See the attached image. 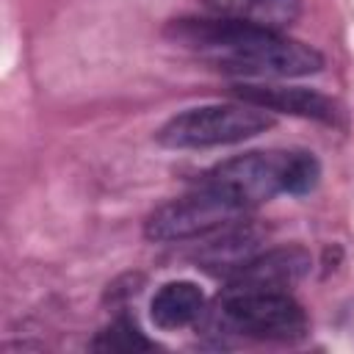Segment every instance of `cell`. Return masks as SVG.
<instances>
[{
	"label": "cell",
	"instance_id": "1",
	"mask_svg": "<svg viewBox=\"0 0 354 354\" xmlns=\"http://www.w3.org/2000/svg\"><path fill=\"white\" fill-rule=\"evenodd\" d=\"M166 33L202 61L230 75L249 77H301L324 66L310 44L282 36L279 30L235 19H174Z\"/></svg>",
	"mask_w": 354,
	"mask_h": 354
},
{
	"label": "cell",
	"instance_id": "2",
	"mask_svg": "<svg viewBox=\"0 0 354 354\" xmlns=\"http://www.w3.org/2000/svg\"><path fill=\"white\" fill-rule=\"evenodd\" d=\"M268 127H274L271 111L241 100L224 105H202L177 113L160 127L158 141L171 149H205L254 138Z\"/></svg>",
	"mask_w": 354,
	"mask_h": 354
},
{
	"label": "cell",
	"instance_id": "3",
	"mask_svg": "<svg viewBox=\"0 0 354 354\" xmlns=\"http://www.w3.org/2000/svg\"><path fill=\"white\" fill-rule=\"evenodd\" d=\"M221 321L241 335L260 340H296L307 329L304 310L285 290H224L218 296Z\"/></svg>",
	"mask_w": 354,
	"mask_h": 354
},
{
	"label": "cell",
	"instance_id": "4",
	"mask_svg": "<svg viewBox=\"0 0 354 354\" xmlns=\"http://www.w3.org/2000/svg\"><path fill=\"white\" fill-rule=\"evenodd\" d=\"M243 213L246 210L230 202L227 196L216 194L207 185H199L194 194L160 205L147 218L144 232L149 241H188L216 230H227Z\"/></svg>",
	"mask_w": 354,
	"mask_h": 354
},
{
	"label": "cell",
	"instance_id": "5",
	"mask_svg": "<svg viewBox=\"0 0 354 354\" xmlns=\"http://www.w3.org/2000/svg\"><path fill=\"white\" fill-rule=\"evenodd\" d=\"M290 152H246L238 158H230L210 169L205 174L207 188L227 196L238 207L249 210L260 202H268L279 191H285V174H288Z\"/></svg>",
	"mask_w": 354,
	"mask_h": 354
},
{
	"label": "cell",
	"instance_id": "6",
	"mask_svg": "<svg viewBox=\"0 0 354 354\" xmlns=\"http://www.w3.org/2000/svg\"><path fill=\"white\" fill-rule=\"evenodd\" d=\"M310 271V254L301 246L257 252L227 277L230 290H285Z\"/></svg>",
	"mask_w": 354,
	"mask_h": 354
},
{
	"label": "cell",
	"instance_id": "7",
	"mask_svg": "<svg viewBox=\"0 0 354 354\" xmlns=\"http://www.w3.org/2000/svg\"><path fill=\"white\" fill-rule=\"evenodd\" d=\"M235 97L252 105H260L266 111H279V113H293V116H304V119H318V122H335L337 119V105L313 91V88H301V86H235Z\"/></svg>",
	"mask_w": 354,
	"mask_h": 354
},
{
	"label": "cell",
	"instance_id": "8",
	"mask_svg": "<svg viewBox=\"0 0 354 354\" xmlns=\"http://www.w3.org/2000/svg\"><path fill=\"white\" fill-rule=\"evenodd\" d=\"M205 6L224 19L268 30H282L301 14V0H205Z\"/></svg>",
	"mask_w": 354,
	"mask_h": 354
},
{
	"label": "cell",
	"instance_id": "9",
	"mask_svg": "<svg viewBox=\"0 0 354 354\" xmlns=\"http://www.w3.org/2000/svg\"><path fill=\"white\" fill-rule=\"evenodd\" d=\"M152 321L160 329H180L188 326L191 321H196L205 310V296L199 290V285L188 282V279H177V282H166L155 299H152Z\"/></svg>",
	"mask_w": 354,
	"mask_h": 354
},
{
	"label": "cell",
	"instance_id": "10",
	"mask_svg": "<svg viewBox=\"0 0 354 354\" xmlns=\"http://www.w3.org/2000/svg\"><path fill=\"white\" fill-rule=\"evenodd\" d=\"M257 243H260V238L246 227H241V230H230L227 227V232L221 235V241H216V243H210L202 254H199V263H202V268H207V271H213V274H224V277H230L232 271H238L246 260H252L254 254H257Z\"/></svg>",
	"mask_w": 354,
	"mask_h": 354
},
{
	"label": "cell",
	"instance_id": "11",
	"mask_svg": "<svg viewBox=\"0 0 354 354\" xmlns=\"http://www.w3.org/2000/svg\"><path fill=\"white\" fill-rule=\"evenodd\" d=\"M91 346L97 351H147V348H152V343L130 321H113L108 329H102L97 335V340Z\"/></svg>",
	"mask_w": 354,
	"mask_h": 354
},
{
	"label": "cell",
	"instance_id": "12",
	"mask_svg": "<svg viewBox=\"0 0 354 354\" xmlns=\"http://www.w3.org/2000/svg\"><path fill=\"white\" fill-rule=\"evenodd\" d=\"M321 166L313 158V152H290L288 174H285V191L288 194H307L318 185Z\"/></svg>",
	"mask_w": 354,
	"mask_h": 354
}]
</instances>
